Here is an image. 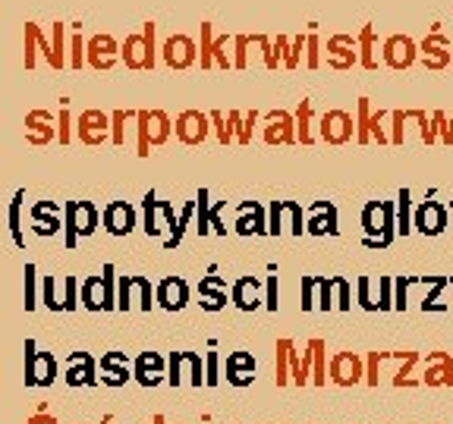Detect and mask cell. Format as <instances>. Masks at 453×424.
Here are the masks:
<instances>
[{
	"label": "cell",
	"instance_id": "cell-36",
	"mask_svg": "<svg viewBox=\"0 0 453 424\" xmlns=\"http://www.w3.org/2000/svg\"><path fill=\"white\" fill-rule=\"evenodd\" d=\"M447 290H453V276H447Z\"/></svg>",
	"mask_w": 453,
	"mask_h": 424
},
{
	"label": "cell",
	"instance_id": "cell-17",
	"mask_svg": "<svg viewBox=\"0 0 453 424\" xmlns=\"http://www.w3.org/2000/svg\"><path fill=\"white\" fill-rule=\"evenodd\" d=\"M88 57H92V66H98V70H111L113 60H117V44H113V38L111 35L92 38V44H88Z\"/></svg>",
	"mask_w": 453,
	"mask_h": 424
},
{
	"label": "cell",
	"instance_id": "cell-16",
	"mask_svg": "<svg viewBox=\"0 0 453 424\" xmlns=\"http://www.w3.org/2000/svg\"><path fill=\"white\" fill-rule=\"evenodd\" d=\"M311 352V377L309 383H315V387H325L327 383V346H325V339H309L305 343Z\"/></svg>",
	"mask_w": 453,
	"mask_h": 424
},
{
	"label": "cell",
	"instance_id": "cell-26",
	"mask_svg": "<svg viewBox=\"0 0 453 424\" xmlns=\"http://www.w3.org/2000/svg\"><path fill=\"white\" fill-rule=\"evenodd\" d=\"M208 120H211V126H214V132H218L220 145H230V141H234V123H230V120L224 123V113H211Z\"/></svg>",
	"mask_w": 453,
	"mask_h": 424
},
{
	"label": "cell",
	"instance_id": "cell-28",
	"mask_svg": "<svg viewBox=\"0 0 453 424\" xmlns=\"http://www.w3.org/2000/svg\"><path fill=\"white\" fill-rule=\"evenodd\" d=\"M305 66H309V70H319V66H321V44H319V35H309V38H305Z\"/></svg>",
	"mask_w": 453,
	"mask_h": 424
},
{
	"label": "cell",
	"instance_id": "cell-23",
	"mask_svg": "<svg viewBox=\"0 0 453 424\" xmlns=\"http://www.w3.org/2000/svg\"><path fill=\"white\" fill-rule=\"evenodd\" d=\"M432 123H434V132H438V145H453V113L434 110Z\"/></svg>",
	"mask_w": 453,
	"mask_h": 424
},
{
	"label": "cell",
	"instance_id": "cell-25",
	"mask_svg": "<svg viewBox=\"0 0 453 424\" xmlns=\"http://www.w3.org/2000/svg\"><path fill=\"white\" fill-rule=\"evenodd\" d=\"M390 145H403L406 141V117L403 110H390Z\"/></svg>",
	"mask_w": 453,
	"mask_h": 424
},
{
	"label": "cell",
	"instance_id": "cell-14",
	"mask_svg": "<svg viewBox=\"0 0 453 424\" xmlns=\"http://www.w3.org/2000/svg\"><path fill=\"white\" fill-rule=\"evenodd\" d=\"M356 44H359V66L362 70H378V64H381V48H378L375 28L372 26L362 28L359 38H356Z\"/></svg>",
	"mask_w": 453,
	"mask_h": 424
},
{
	"label": "cell",
	"instance_id": "cell-15",
	"mask_svg": "<svg viewBox=\"0 0 453 424\" xmlns=\"http://www.w3.org/2000/svg\"><path fill=\"white\" fill-rule=\"evenodd\" d=\"M311 220H309V230L311 236H337V211H334V205H315L311 208Z\"/></svg>",
	"mask_w": 453,
	"mask_h": 424
},
{
	"label": "cell",
	"instance_id": "cell-10",
	"mask_svg": "<svg viewBox=\"0 0 453 424\" xmlns=\"http://www.w3.org/2000/svg\"><path fill=\"white\" fill-rule=\"evenodd\" d=\"M198 57V44L189 35H173L164 42V64L170 70H189Z\"/></svg>",
	"mask_w": 453,
	"mask_h": 424
},
{
	"label": "cell",
	"instance_id": "cell-33",
	"mask_svg": "<svg viewBox=\"0 0 453 424\" xmlns=\"http://www.w3.org/2000/svg\"><path fill=\"white\" fill-rule=\"evenodd\" d=\"M28 424H57V421H54V418H50V415H35Z\"/></svg>",
	"mask_w": 453,
	"mask_h": 424
},
{
	"label": "cell",
	"instance_id": "cell-19",
	"mask_svg": "<svg viewBox=\"0 0 453 424\" xmlns=\"http://www.w3.org/2000/svg\"><path fill=\"white\" fill-rule=\"evenodd\" d=\"M186 299H189V290H186L183 280H164L161 283V305L164 308H183Z\"/></svg>",
	"mask_w": 453,
	"mask_h": 424
},
{
	"label": "cell",
	"instance_id": "cell-21",
	"mask_svg": "<svg viewBox=\"0 0 453 424\" xmlns=\"http://www.w3.org/2000/svg\"><path fill=\"white\" fill-rule=\"evenodd\" d=\"M444 290H447V276H434L432 292H425V296H422V311H434V314L447 311V305L441 302V292H444Z\"/></svg>",
	"mask_w": 453,
	"mask_h": 424
},
{
	"label": "cell",
	"instance_id": "cell-27",
	"mask_svg": "<svg viewBox=\"0 0 453 424\" xmlns=\"http://www.w3.org/2000/svg\"><path fill=\"white\" fill-rule=\"evenodd\" d=\"M394 308L396 311H406V305H410V276H396L394 280Z\"/></svg>",
	"mask_w": 453,
	"mask_h": 424
},
{
	"label": "cell",
	"instance_id": "cell-6",
	"mask_svg": "<svg viewBox=\"0 0 453 424\" xmlns=\"http://www.w3.org/2000/svg\"><path fill=\"white\" fill-rule=\"evenodd\" d=\"M123 57H127V66H133V70H151L155 66V26L151 22H145L142 35L129 38Z\"/></svg>",
	"mask_w": 453,
	"mask_h": 424
},
{
	"label": "cell",
	"instance_id": "cell-8",
	"mask_svg": "<svg viewBox=\"0 0 453 424\" xmlns=\"http://www.w3.org/2000/svg\"><path fill=\"white\" fill-rule=\"evenodd\" d=\"M319 129L327 145H347V141L356 139V120L347 110H327L325 117H321Z\"/></svg>",
	"mask_w": 453,
	"mask_h": 424
},
{
	"label": "cell",
	"instance_id": "cell-30",
	"mask_svg": "<svg viewBox=\"0 0 453 424\" xmlns=\"http://www.w3.org/2000/svg\"><path fill=\"white\" fill-rule=\"evenodd\" d=\"M319 286H321V299H319V308L321 311H327L334 305V299H331V290H334V280H319Z\"/></svg>",
	"mask_w": 453,
	"mask_h": 424
},
{
	"label": "cell",
	"instance_id": "cell-22",
	"mask_svg": "<svg viewBox=\"0 0 453 424\" xmlns=\"http://www.w3.org/2000/svg\"><path fill=\"white\" fill-rule=\"evenodd\" d=\"M296 139L303 141V145H311V141H315V135H311V104L309 101H303L296 110Z\"/></svg>",
	"mask_w": 453,
	"mask_h": 424
},
{
	"label": "cell",
	"instance_id": "cell-13",
	"mask_svg": "<svg viewBox=\"0 0 453 424\" xmlns=\"http://www.w3.org/2000/svg\"><path fill=\"white\" fill-rule=\"evenodd\" d=\"M208 129H211V120L198 110H186L177 120V135L186 145H202V141L208 139Z\"/></svg>",
	"mask_w": 453,
	"mask_h": 424
},
{
	"label": "cell",
	"instance_id": "cell-20",
	"mask_svg": "<svg viewBox=\"0 0 453 424\" xmlns=\"http://www.w3.org/2000/svg\"><path fill=\"white\" fill-rule=\"evenodd\" d=\"M290 349H293V339H277V365H274L277 387L290 383Z\"/></svg>",
	"mask_w": 453,
	"mask_h": 424
},
{
	"label": "cell",
	"instance_id": "cell-2",
	"mask_svg": "<svg viewBox=\"0 0 453 424\" xmlns=\"http://www.w3.org/2000/svg\"><path fill=\"white\" fill-rule=\"evenodd\" d=\"M135 132H139V141H135V151L142 157L151 155V148L164 145L170 139V117L161 110H139L133 113Z\"/></svg>",
	"mask_w": 453,
	"mask_h": 424
},
{
	"label": "cell",
	"instance_id": "cell-7",
	"mask_svg": "<svg viewBox=\"0 0 453 424\" xmlns=\"http://www.w3.org/2000/svg\"><path fill=\"white\" fill-rule=\"evenodd\" d=\"M327 375H331V383H337V387H356L365 377V359L356 352H337L331 359Z\"/></svg>",
	"mask_w": 453,
	"mask_h": 424
},
{
	"label": "cell",
	"instance_id": "cell-32",
	"mask_svg": "<svg viewBox=\"0 0 453 424\" xmlns=\"http://www.w3.org/2000/svg\"><path fill=\"white\" fill-rule=\"evenodd\" d=\"M359 299H362V308H368V311H375V308H378V305L372 302V296H368V280H365V276L359 280Z\"/></svg>",
	"mask_w": 453,
	"mask_h": 424
},
{
	"label": "cell",
	"instance_id": "cell-1",
	"mask_svg": "<svg viewBox=\"0 0 453 424\" xmlns=\"http://www.w3.org/2000/svg\"><path fill=\"white\" fill-rule=\"evenodd\" d=\"M362 226H365L368 248H388L396 236L394 201H368L365 211H362Z\"/></svg>",
	"mask_w": 453,
	"mask_h": 424
},
{
	"label": "cell",
	"instance_id": "cell-9",
	"mask_svg": "<svg viewBox=\"0 0 453 424\" xmlns=\"http://www.w3.org/2000/svg\"><path fill=\"white\" fill-rule=\"evenodd\" d=\"M422 387H453V355L450 352H428L422 361Z\"/></svg>",
	"mask_w": 453,
	"mask_h": 424
},
{
	"label": "cell",
	"instance_id": "cell-11",
	"mask_svg": "<svg viewBox=\"0 0 453 424\" xmlns=\"http://www.w3.org/2000/svg\"><path fill=\"white\" fill-rule=\"evenodd\" d=\"M262 139L268 145H293L296 141V120H293L287 110H274L265 117Z\"/></svg>",
	"mask_w": 453,
	"mask_h": 424
},
{
	"label": "cell",
	"instance_id": "cell-29",
	"mask_svg": "<svg viewBox=\"0 0 453 424\" xmlns=\"http://www.w3.org/2000/svg\"><path fill=\"white\" fill-rule=\"evenodd\" d=\"M394 280H390V276H381V302H378V308L381 311H390L394 308Z\"/></svg>",
	"mask_w": 453,
	"mask_h": 424
},
{
	"label": "cell",
	"instance_id": "cell-12",
	"mask_svg": "<svg viewBox=\"0 0 453 424\" xmlns=\"http://www.w3.org/2000/svg\"><path fill=\"white\" fill-rule=\"evenodd\" d=\"M327 64L340 72L353 70V66L359 64V44H356V38L353 35H334L331 42H327Z\"/></svg>",
	"mask_w": 453,
	"mask_h": 424
},
{
	"label": "cell",
	"instance_id": "cell-5",
	"mask_svg": "<svg viewBox=\"0 0 453 424\" xmlns=\"http://www.w3.org/2000/svg\"><path fill=\"white\" fill-rule=\"evenodd\" d=\"M450 226V214H447L444 201H428L425 198L422 205L412 208V230L422 236H441Z\"/></svg>",
	"mask_w": 453,
	"mask_h": 424
},
{
	"label": "cell",
	"instance_id": "cell-3",
	"mask_svg": "<svg viewBox=\"0 0 453 424\" xmlns=\"http://www.w3.org/2000/svg\"><path fill=\"white\" fill-rule=\"evenodd\" d=\"M381 64L394 72H406L418 64V42L410 35H390L381 42Z\"/></svg>",
	"mask_w": 453,
	"mask_h": 424
},
{
	"label": "cell",
	"instance_id": "cell-35",
	"mask_svg": "<svg viewBox=\"0 0 453 424\" xmlns=\"http://www.w3.org/2000/svg\"><path fill=\"white\" fill-rule=\"evenodd\" d=\"M447 214H450V217H453V201H447Z\"/></svg>",
	"mask_w": 453,
	"mask_h": 424
},
{
	"label": "cell",
	"instance_id": "cell-34",
	"mask_svg": "<svg viewBox=\"0 0 453 424\" xmlns=\"http://www.w3.org/2000/svg\"><path fill=\"white\" fill-rule=\"evenodd\" d=\"M145 424H167V421H164V415H155L151 421H145Z\"/></svg>",
	"mask_w": 453,
	"mask_h": 424
},
{
	"label": "cell",
	"instance_id": "cell-31",
	"mask_svg": "<svg viewBox=\"0 0 453 424\" xmlns=\"http://www.w3.org/2000/svg\"><path fill=\"white\" fill-rule=\"evenodd\" d=\"M334 286H337V308L347 311L349 308V283L347 280H334Z\"/></svg>",
	"mask_w": 453,
	"mask_h": 424
},
{
	"label": "cell",
	"instance_id": "cell-4",
	"mask_svg": "<svg viewBox=\"0 0 453 424\" xmlns=\"http://www.w3.org/2000/svg\"><path fill=\"white\" fill-rule=\"evenodd\" d=\"M453 60V42L444 32H428V35L418 42V64L428 72H441L447 70Z\"/></svg>",
	"mask_w": 453,
	"mask_h": 424
},
{
	"label": "cell",
	"instance_id": "cell-24",
	"mask_svg": "<svg viewBox=\"0 0 453 424\" xmlns=\"http://www.w3.org/2000/svg\"><path fill=\"white\" fill-rule=\"evenodd\" d=\"M255 290H258V283L255 280H240L236 283V290H234V302L240 305V308H255L258 305V299H255Z\"/></svg>",
	"mask_w": 453,
	"mask_h": 424
},
{
	"label": "cell",
	"instance_id": "cell-18",
	"mask_svg": "<svg viewBox=\"0 0 453 424\" xmlns=\"http://www.w3.org/2000/svg\"><path fill=\"white\" fill-rule=\"evenodd\" d=\"M394 223H396V236H410L412 233V192L410 189H403L400 195H396Z\"/></svg>",
	"mask_w": 453,
	"mask_h": 424
}]
</instances>
